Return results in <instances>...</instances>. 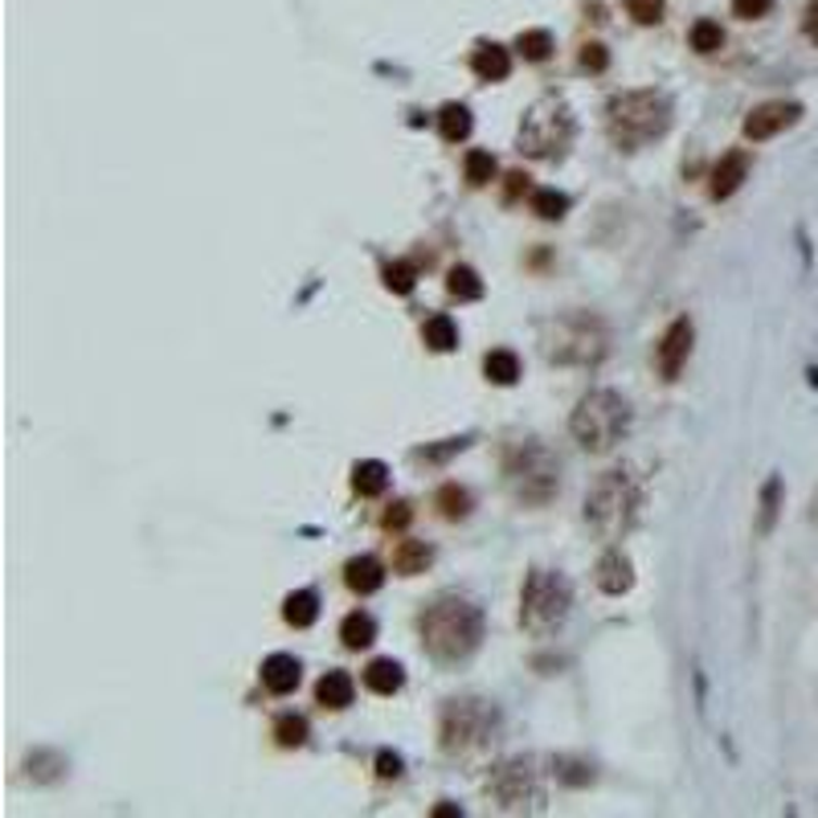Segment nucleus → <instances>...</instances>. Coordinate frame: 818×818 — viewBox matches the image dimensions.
Instances as JSON below:
<instances>
[{
    "mask_svg": "<svg viewBox=\"0 0 818 818\" xmlns=\"http://www.w3.org/2000/svg\"><path fill=\"white\" fill-rule=\"evenodd\" d=\"M418 635H422L430 659L459 663V659L475 655V647L483 642V610L466 598H438L422 610Z\"/></svg>",
    "mask_w": 818,
    "mask_h": 818,
    "instance_id": "f257e3e1",
    "label": "nucleus"
},
{
    "mask_svg": "<svg viewBox=\"0 0 818 818\" xmlns=\"http://www.w3.org/2000/svg\"><path fill=\"white\" fill-rule=\"evenodd\" d=\"M642 508V487L630 471H605L586 496V524L602 540H623Z\"/></svg>",
    "mask_w": 818,
    "mask_h": 818,
    "instance_id": "f03ea898",
    "label": "nucleus"
},
{
    "mask_svg": "<svg viewBox=\"0 0 818 818\" xmlns=\"http://www.w3.org/2000/svg\"><path fill=\"white\" fill-rule=\"evenodd\" d=\"M605 127L618 148H639L672 127V103L659 90H623L605 107Z\"/></svg>",
    "mask_w": 818,
    "mask_h": 818,
    "instance_id": "7ed1b4c3",
    "label": "nucleus"
},
{
    "mask_svg": "<svg viewBox=\"0 0 818 818\" xmlns=\"http://www.w3.org/2000/svg\"><path fill=\"white\" fill-rule=\"evenodd\" d=\"M570 430L577 446L589 455H605L626 438L630 430V406L623 393L614 389H589L570 418Z\"/></svg>",
    "mask_w": 818,
    "mask_h": 818,
    "instance_id": "20e7f679",
    "label": "nucleus"
},
{
    "mask_svg": "<svg viewBox=\"0 0 818 818\" xmlns=\"http://www.w3.org/2000/svg\"><path fill=\"white\" fill-rule=\"evenodd\" d=\"M503 483L524 508H540L561 487V463H557V455L549 446L516 443L503 455Z\"/></svg>",
    "mask_w": 818,
    "mask_h": 818,
    "instance_id": "39448f33",
    "label": "nucleus"
},
{
    "mask_svg": "<svg viewBox=\"0 0 818 818\" xmlns=\"http://www.w3.org/2000/svg\"><path fill=\"white\" fill-rule=\"evenodd\" d=\"M573 610V586L552 570H533L520 589V626L533 639L557 635Z\"/></svg>",
    "mask_w": 818,
    "mask_h": 818,
    "instance_id": "423d86ee",
    "label": "nucleus"
},
{
    "mask_svg": "<svg viewBox=\"0 0 818 818\" xmlns=\"http://www.w3.org/2000/svg\"><path fill=\"white\" fill-rule=\"evenodd\" d=\"M573 143V115L561 99H540L520 119V152L533 161H557Z\"/></svg>",
    "mask_w": 818,
    "mask_h": 818,
    "instance_id": "0eeeda50",
    "label": "nucleus"
},
{
    "mask_svg": "<svg viewBox=\"0 0 818 818\" xmlns=\"http://www.w3.org/2000/svg\"><path fill=\"white\" fill-rule=\"evenodd\" d=\"M545 353L557 365H598L605 356V323L598 316H565L561 323H552Z\"/></svg>",
    "mask_w": 818,
    "mask_h": 818,
    "instance_id": "6e6552de",
    "label": "nucleus"
},
{
    "mask_svg": "<svg viewBox=\"0 0 818 818\" xmlns=\"http://www.w3.org/2000/svg\"><path fill=\"white\" fill-rule=\"evenodd\" d=\"M496 729V708H487L483 700H450L443 708V749L446 753H475L487 745V737Z\"/></svg>",
    "mask_w": 818,
    "mask_h": 818,
    "instance_id": "1a4fd4ad",
    "label": "nucleus"
},
{
    "mask_svg": "<svg viewBox=\"0 0 818 818\" xmlns=\"http://www.w3.org/2000/svg\"><path fill=\"white\" fill-rule=\"evenodd\" d=\"M692 336L695 328L688 316H679V320H672V328L663 332V340H659L655 348V360H659V373H663V381H676L679 369L688 365V353H692Z\"/></svg>",
    "mask_w": 818,
    "mask_h": 818,
    "instance_id": "9d476101",
    "label": "nucleus"
},
{
    "mask_svg": "<svg viewBox=\"0 0 818 818\" xmlns=\"http://www.w3.org/2000/svg\"><path fill=\"white\" fill-rule=\"evenodd\" d=\"M802 119V107L798 103H762V107H753L749 111V119H745V136L753 143L757 140H774L778 131H785V127H794Z\"/></svg>",
    "mask_w": 818,
    "mask_h": 818,
    "instance_id": "9b49d317",
    "label": "nucleus"
},
{
    "mask_svg": "<svg viewBox=\"0 0 818 818\" xmlns=\"http://www.w3.org/2000/svg\"><path fill=\"white\" fill-rule=\"evenodd\" d=\"M491 790L503 802V810H524V798L540 802V790L528 778V765H503L496 774V782H491Z\"/></svg>",
    "mask_w": 818,
    "mask_h": 818,
    "instance_id": "f8f14e48",
    "label": "nucleus"
},
{
    "mask_svg": "<svg viewBox=\"0 0 818 818\" xmlns=\"http://www.w3.org/2000/svg\"><path fill=\"white\" fill-rule=\"evenodd\" d=\"M593 581H598V589L602 593H610V598H623L626 589L635 586V565H630V557L618 549H610L598 561V570H593Z\"/></svg>",
    "mask_w": 818,
    "mask_h": 818,
    "instance_id": "ddd939ff",
    "label": "nucleus"
},
{
    "mask_svg": "<svg viewBox=\"0 0 818 818\" xmlns=\"http://www.w3.org/2000/svg\"><path fill=\"white\" fill-rule=\"evenodd\" d=\"M749 177V152H729V156H720V164L712 168V184H708V193L716 196V201H725V196H732L741 184H745Z\"/></svg>",
    "mask_w": 818,
    "mask_h": 818,
    "instance_id": "4468645a",
    "label": "nucleus"
},
{
    "mask_svg": "<svg viewBox=\"0 0 818 818\" xmlns=\"http://www.w3.org/2000/svg\"><path fill=\"white\" fill-rule=\"evenodd\" d=\"M299 679H303V667L295 655H270L267 663H263V683H267V692H274V695L295 692Z\"/></svg>",
    "mask_w": 818,
    "mask_h": 818,
    "instance_id": "2eb2a0df",
    "label": "nucleus"
},
{
    "mask_svg": "<svg viewBox=\"0 0 818 818\" xmlns=\"http://www.w3.org/2000/svg\"><path fill=\"white\" fill-rule=\"evenodd\" d=\"M344 586L353 589V593H376V589L385 586V565L376 561V557H353L348 565H344Z\"/></svg>",
    "mask_w": 818,
    "mask_h": 818,
    "instance_id": "dca6fc26",
    "label": "nucleus"
},
{
    "mask_svg": "<svg viewBox=\"0 0 818 818\" xmlns=\"http://www.w3.org/2000/svg\"><path fill=\"white\" fill-rule=\"evenodd\" d=\"M471 71L480 74L483 82H503L512 74V57L496 41H483L480 50H475V57H471Z\"/></svg>",
    "mask_w": 818,
    "mask_h": 818,
    "instance_id": "f3484780",
    "label": "nucleus"
},
{
    "mask_svg": "<svg viewBox=\"0 0 818 818\" xmlns=\"http://www.w3.org/2000/svg\"><path fill=\"white\" fill-rule=\"evenodd\" d=\"M401 683H406V672H401V663H393V659H373L369 667H365V688L376 695H393L401 692Z\"/></svg>",
    "mask_w": 818,
    "mask_h": 818,
    "instance_id": "a211bd4d",
    "label": "nucleus"
},
{
    "mask_svg": "<svg viewBox=\"0 0 818 818\" xmlns=\"http://www.w3.org/2000/svg\"><path fill=\"white\" fill-rule=\"evenodd\" d=\"M283 618H286V626L307 630V626L320 618V593H316V589H295V593L283 602Z\"/></svg>",
    "mask_w": 818,
    "mask_h": 818,
    "instance_id": "6ab92c4d",
    "label": "nucleus"
},
{
    "mask_svg": "<svg viewBox=\"0 0 818 818\" xmlns=\"http://www.w3.org/2000/svg\"><path fill=\"white\" fill-rule=\"evenodd\" d=\"M430 561H434V552H430L426 540H401L397 552H393V570L401 573V577H418V573H426Z\"/></svg>",
    "mask_w": 818,
    "mask_h": 818,
    "instance_id": "aec40b11",
    "label": "nucleus"
},
{
    "mask_svg": "<svg viewBox=\"0 0 818 818\" xmlns=\"http://www.w3.org/2000/svg\"><path fill=\"white\" fill-rule=\"evenodd\" d=\"M340 639H344V647L348 651H365V647H373L376 642V623L373 614H365V610H353L344 623H340Z\"/></svg>",
    "mask_w": 818,
    "mask_h": 818,
    "instance_id": "412c9836",
    "label": "nucleus"
},
{
    "mask_svg": "<svg viewBox=\"0 0 818 818\" xmlns=\"http://www.w3.org/2000/svg\"><path fill=\"white\" fill-rule=\"evenodd\" d=\"M353 676H344V672H328V676L316 683V700H320L323 708H348L353 704Z\"/></svg>",
    "mask_w": 818,
    "mask_h": 818,
    "instance_id": "4be33fe9",
    "label": "nucleus"
},
{
    "mask_svg": "<svg viewBox=\"0 0 818 818\" xmlns=\"http://www.w3.org/2000/svg\"><path fill=\"white\" fill-rule=\"evenodd\" d=\"M385 483H389V466L376 463V459H365V463L353 466V491L365 499H373L385 491Z\"/></svg>",
    "mask_w": 818,
    "mask_h": 818,
    "instance_id": "5701e85b",
    "label": "nucleus"
},
{
    "mask_svg": "<svg viewBox=\"0 0 818 818\" xmlns=\"http://www.w3.org/2000/svg\"><path fill=\"white\" fill-rule=\"evenodd\" d=\"M483 373L491 385H516L520 381V356L508 353V348H496V353L483 356Z\"/></svg>",
    "mask_w": 818,
    "mask_h": 818,
    "instance_id": "b1692460",
    "label": "nucleus"
},
{
    "mask_svg": "<svg viewBox=\"0 0 818 818\" xmlns=\"http://www.w3.org/2000/svg\"><path fill=\"white\" fill-rule=\"evenodd\" d=\"M422 340H426L430 353H450V348H459V328L450 316H430L426 328H422Z\"/></svg>",
    "mask_w": 818,
    "mask_h": 818,
    "instance_id": "393cba45",
    "label": "nucleus"
},
{
    "mask_svg": "<svg viewBox=\"0 0 818 818\" xmlns=\"http://www.w3.org/2000/svg\"><path fill=\"white\" fill-rule=\"evenodd\" d=\"M438 131H443V140L459 143L471 136V111L463 107V103H446L443 111H438Z\"/></svg>",
    "mask_w": 818,
    "mask_h": 818,
    "instance_id": "a878e982",
    "label": "nucleus"
},
{
    "mask_svg": "<svg viewBox=\"0 0 818 818\" xmlns=\"http://www.w3.org/2000/svg\"><path fill=\"white\" fill-rule=\"evenodd\" d=\"M446 291H450L455 299L475 303V299H483V279L471 267H450V274H446Z\"/></svg>",
    "mask_w": 818,
    "mask_h": 818,
    "instance_id": "bb28decb",
    "label": "nucleus"
},
{
    "mask_svg": "<svg viewBox=\"0 0 818 818\" xmlns=\"http://www.w3.org/2000/svg\"><path fill=\"white\" fill-rule=\"evenodd\" d=\"M434 503H438V512H443L446 520H466V516H471V491L459 487V483H446Z\"/></svg>",
    "mask_w": 818,
    "mask_h": 818,
    "instance_id": "cd10ccee",
    "label": "nucleus"
},
{
    "mask_svg": "<svg viewBox=\"0 0 818 818\" xmlns=\"http://www.w3.org/2000/svg\"><path fill=\"white\" fill-rule=\"evenodd\" d=\"M533 214L545 217V221H561L570 214V196L557 193V189H536L533 193Z\"/></svg>",
    "mask_w": 818,
    "mask_h": 818,
    "instance_id": "c85d7f7f",
    "label": "nucleus"
},
{
    "mask_svg": "<svg viewBox=\"0 0 818 818\" xmlns=\"http://www.w3.org/2000/svg\"><path fill=\"white\" fill-rule=\"evenodd\" d=\"M688 41H692L695 54H716V50L725 46V29H720L716 21H695L692 34H688Z\"/></svg>",
    "mask_w": 818,
    "mask_h": 818,
    "instance_id": "c756f323",
    "label": "nucleus"
},
{
    "mask_svg": "<svg viewBox=\"0 0 818 818\" xmlns=\"http://www.w3.org/2000/svg\"><path fill=\"white\" fill-rule=\"evenodd\" d=\"M274 737H279V745H283V749L307 745V720H303V716H295V712H286V716H279V720H274Z\"/></svg>",
    "mask_w": 818,
    "mask_h": 818,
    "instance_id": "7c9ffc66",
    "label": "nucleus"
},
{
    "mask_svg": "<svg viewBox=\"0 0 818 818\" xmlns=\"http://www.w3.org/2000/svg\"><path fill=\"white\" fill-rule=\"evenodd\" d=\"M516 50L528 57V62H545V57L552 54V34L549 29H524L516 41Z\"/></svg>",
    "mask_w": 818,
    "mask_h": 818,
    "instance_id": "2f4dec72",
    "label": "nucleus"
},
{
    "mask_svg": "<svg viewBox=\"0 0 818 818\" xmlns=\"http://www.w3.org/2000/svg\"><path fill=\"white\" fill-rule=\"evenodd\" d=\"M463 172H466L471 184H487V180L496 177V156H491V152H483V148H475V152H466Z\"/></svg>",
    "mask_w": 818,
    "mask_h": 818,
    "instance_id": "473e14b6",
    "label": "nucleus"
},
{
    "mask_svg": "<svg viewBox=\"0 0 818 818\" xmlns=\"http://www.w3.org/2000/svg\"><path fill=\"white\" fill-rule=\"evenodd\" d=\"M381 274H385V286H389L393 295H409L413 283H418V267L413 263H389Z\"/></svg>",
    "mask_w": 818,
    "mask_h": 818,
    "instance_id": "72a5a7b5",
    "label": "nucleus"
},
{
    "mask_svg": "<svg viewBox=\"0 0 818 818\" xmlns=\"http://www.w3.org/2000/svg\"><path fill=\"white\" fill-rule=\"evenodd\" d=\"M626 13L639 25H659L663 21V0H626Z\"/></svg>",
    "mask_w": 818,
    "mask_h": 818,
    "instance_id": "f704fd0d",
    "label": "nucleus"
},
{
    "mask_svg": "<svg viewBox=\"0 0 818 818\" xmlns=\"http://www.w3.org/2000/svg\"><path fill=\"white\" fill-rule=\"evenodd\" d=\"M778 496H782V480H769L762 491V533L774 528V516H778Z\"/></svg>",
    "mask_w": 818,
    "mask_h": 818,
    "instance_id": "c9c22d12",
    "label": "nucleus"
},
{
    "mask_svg": "<svg viewBox=\"0 0 818 818\" xmlns=\"http://www.w3.org/2000/svg\"><path fill=\"white\" fill-rule=\"evenodd\" d=\"M605 66H610V54H605V46H598V41H589V46H581V71L602 74Z\"/></svg>",
    "mask_w": 818,
    "mask_h": 818,
    "instance_id": "e433bc0d",
    "label": "nucleus"
},
{
    "mask_svg": "<svg viewBox=\"0 0 818 818\" xmlns=\"http://www.w3.org/2000/svg\"><path fill=\"white\" fill-rule=\"evenodd\" d=\"M774 9V0H732V13L741 21H757Z\"/></svg>",
    "mask_w": 818,
    "mask_h": 818,
    "instance_id": "4c0bfd02",
    "label": "nucleus"
},
{
    "mask_svg": "<svg viewBox=\"0 0 818 818\" xmlns=\"http://www.w3.org/2000/svg\"><path fill=\"white\" fill-rule=\"evenodd\" d=\"M466 443H471V438H450L446 446H426V450H418L413 459H426V463H438V459H450L455 450H463Z\"/></svg>",
    "mask_w": 818,
    "mask_h": 818,
    "instance_id": "58836bf2",
    "label": "nucleus"
},
{
    "mask_svg": "<svg viewBox=\"0 0 818 818\" xmlns=\"http://www.w3.org/2000/svg\"><path fill=\"white\" fill-rule=\"evenodd\" d=\"M409 516H413V512H409V503H406V499H397V503H389V512L381 516V528H389V533H393V528H406Z\"/></svg>",
    "mask_w": 818,
    "mask_h": 818,
    "instance_id": "ea45409f",
    "label": "nucleus"
},
{
    "mask_svg": "<svg viewBox=\"0 0 818 818\" xmlns=\"http://www.w3.org/2000/svg\"><path fill=\"white\" fill-rule=\"evenodd\" d=\"M376 774H381V778H401V757L385 749V753L376 757Z\"/></svg>",
    "mask_w": 818,
    "mask_h": 818,
    "instance_id": "a19ab883",
    "label": "nucleus"
},
{
    "mask_svg": "<svg viewBox=\"0 0 818 818\" xmlns=\"http://www.w3.org/2000/svg\"><path fill=\"white\" fill-rule=\"evenodd\" d=\"M802 29H806V37H810V41H818V0H810V4H806Z\"/></svg>",
    "mask_w": 818,
    "mask_h": 818,
    "instance_id": "79ce46f5",
    "label": "nucleus"
},
{
    "mask_svg": "<svg viewBox=\"0 0 818 818\" xmlns=\"http://www.w3.org/2000/svg\"><path fill=\"white\" fill-rule=\"evenodd\" d=\"M520 193H528V177H524V172H512V177H508V201H516Z\"/></svg>",
    "mask_w": 818,
    "mask_h": 818,
    "instance_id": "37998d69",
    "label": "nucleus"
}]
</instances>
